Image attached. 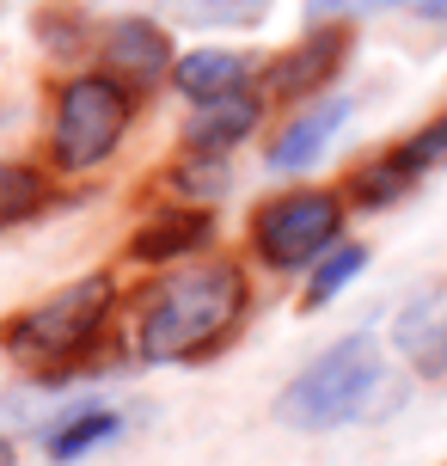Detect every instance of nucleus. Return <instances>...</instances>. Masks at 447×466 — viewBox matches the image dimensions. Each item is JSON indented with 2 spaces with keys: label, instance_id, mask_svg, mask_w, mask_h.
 Segmentation results:
<instances>
[{
  "label": "nucleus",
  "instance_id": "f257e3e1",
  "mask_svg": "<svg viewBox=\"0 0 447 466\" xmlns=\"http://www.w3.org/2000/svg\"><path fill=\"white\" fill-rule=\"evenodd\" d=\"M245 313V277L233 264L172 270L135 307V356L142 362H203L233 338Z\"/></svg>",
  "mask_w": 447,
  "mask_h": 466
},
{
  "label": "nucleus",
  "instance_id": "f03ea898",
  "mask_svg": "<svg viewBox=\"0 0 447 466\" xmlns=\"http://www.w3.org/2000/svg\"><path fill=\"white\" fill-rule=\"evenodd\" d=\"M380 387H386V356H380V344L368 331H355V338H337L331 350H319V356L288 380L283 399H276V418H283L288 430H306V436L343 430V423L374 411Z\"/></svg>",
  "mask_w": 447,
  "mask_h": 466
},
{
  "label": "nucleus",
  "instance_id": "7ed1b4c3",
  "mask_svg": "<svg viewBox=\"0 0 447 466\" xmlns=\"http://www.w3.org/2000/svg\"><path fill=\"white\" fill-rule=\"evenodd\" d=\"M111 301H117V282L111 277H80L68 289H55L49 301L25 307L19 319L6 326V356H19L25 369H55V362H74L80 350L98 338V326L111 319Z\"/></svg>",
  "mask_w": 447,
  "mask_h": 466
},
{
  "label": "nucleus",
  "instance_id": "20e7f679",
  "mask_svg": "<svg viewBox=\"0 0 447 466\" xmlns=\"http://www.w3.org/2000/svg\"><path fill=\"white\" fill-rule=\"evenodd\" d=\"M123 129H129V86L123 80H111V74L68 80L55 98V129H49L55 166H68V172L98 166L123 141Z\"/></svg>",
  "mask_w": 447,
  "mask_h": 466
},
{
  "label": "nucleus",
  "instance_id": "39448f33",
  "mask_svg": "<svg viewBox=\"0 0 447 466\" xmlns=\"http://www.w3.org/2000/svg\"><path fill=\"white\" fill-rule=\"evenodd\" d=\"M337 233H343V197L331 190H288L276 203H263L252 221L258 258L270 270H301L319 252H337Z\"/></svg>",
  "mask_w": 447,
  "mask_h": 466
},
{
  "label": "nucleus",
  "instance_id": "423d86ee",
  "mask_svg": "<svg viewBox=\"0 0 447 466\" xmlns=\"http://www.w3.org/2000/svg\"><path fill=\"white\" fill-rule=\"evenodd\" d=\"M442 160H447V116H435V123H423L417 136H404L399 147H386L380 160L362 166V172L350 178V197L368 203V209H386V203H399L404 190L417 185L423 172H435Z\"/></svg>",
  "mask_w": 447,
  "mask_h": 466
},
{
  "label": "nucleus",
  "instance_id": "0eeeda50",
  "mask_svg": "<svg viewBox=\"0 0 447 466\" xmlns=\"http://www.w3.org/2000/svg\"><path fill=\"white\" fill-rule=\"evenodd\" d=\"M343 49H350V31H343V25H319V31H306L301 44L276 62L270 93H276V98H301V93H313V86H325L331 68L343 62Z\"/></svg>",
  "mask_w": 447,
  "mask_h": 466
},
{
  "label": "nucleus",
  "instance_id": "6e6552de",
  "mask_svg": "<svg viewBox=\"0 0 447 466\" xmlns=\"http://www.w3.org/2000/svg\"><path fill=\"white\" fill-rule=\"evenodd\" d=\"M245 74H252V56H233V49H190V56H178V62H172L178 93L196 98L203 111H209V105H221V98H239Z\"/></svg>",
  "mask_w": 447,
  "mask_h": 466
},
{
  "label": "nucleus",
  "instance_id": "1a4fd4ad",
  "mask_svg": "<svg viewBox=\"0 0 447 466\" xmlns=\"http://www.w3.org/2000/svg\"><path fill=\"white\" fill-rule=\"evenodd\" d=\"M343 116H350V98H325V105L301 111L283 129V141L270 147V166H276V172H306V166L331 147V136L343 129Z\"/></svg>",
  "mask_w": 447,
  "mask_h": 466
},
{
  "label": "nucleus",
  "instance_id": "9d476101",
  "mask_svg": "<svg viewBox=\"0 0 447 466\" xmlns=\"http://www.w3.org/2000/svg\"><path fill=\"white\" fill-rule=\"evenodd\" d=\"M214 221L203 209H184V215H154L142 233H135V246L129 252L142 258V264H172V258L196 252V246H209Z\"/></svg>",
  "mask_w": 447,
  "mask_h": 466
},
{
  "label": "nucleus",
  "instance_id": "9b49d317",
  "mask_svg": "<svg viewBox=\"0 0 447 466\" xmlns=\"http://www.w3.org/2000/svg\"><path fill=\"white\" fill-rule=\"evenodd\" d=\"M258 129V98H221V105H209V111L190 123V147H203V154H221V147H233V141H245Z\"/></svg>",
  "mask_w": 447,
  "mask_h": 466
},
{
  "label": "nucleus",
  "instance_id": "f8f14e48",
  "mask_svg": "<svg viewBox=\"0 0 447 466\" xmlns=\"http://www.w3.org/2000/svg\"><path fill=\"white\" fill-rule=\"evenodd\" d=\"M111 62H117V68H135V74H160L165 62H172V44H165L160 25L123 19L117 31H111Z\"/></svg>",
  "mask_w": 447,
  "mask_h": 466
},
{
  "label": "nucleus",
  "instance_id": "ddd939ff",
  "mask_svg": "<svg viewBox=\"0 0 447 466\" xmlns=\"http://www.w3.org/2000/svg\"><path fill=\"white\" fill-rule=\"evenodd\" d=\"M49 203V178L37 166H19V160H0V228H19Z\"/></svg>",
  "mask_w": 447,
  "mask_h": 466
},
{
  "label": "nucleus",
  "instance_id": "4468645a",
  "mask_svg": "<svg viewBox=\"0 0 447 466\" xmlns=\"http://www.w3.org/2000/svg\"><path fill=\"white\" fill-rule=\"evenodd\" d=\"M111 436H117V411H80V418H68L62 430H49L44 448H49V461H80L86 448L111 442Z\"/></svg>",
  "mask_w": 447,
  "mask_h": 466
},
{
  "label": "nucleus",
  "instance_id": "2eb2a0df",
  "mask_svg": "<svg viewBox=\"0 0 447 466\" xmlns=\"http://www.w3.org/2000/svg\"><path fill=\"white\" fill-rule=\"evenodd\" d=\"M362 270H368V246H337V252H325L319 270H313V282H306V307H325L331 295H343Z\"/></svg>",
  "mask_w": 447,
  "mask_h": 466
},
{
  "label": "nucleus",
  "instance_id": "dca6fc26",
  "mask_svg": "<svg viewBox=\"0 0 447 466\" xmlns=\"http://www.w3.org/2000/svg\"><path fill=\"white\" fill-rule=\"evenodd\" d=\"M172 6L203 25H252V19H263L270 0H172Z\"/></svg>",
  "mask_w": 447,
  "mask_h": 466
},
{
  "label": "nucleus",
  "instance_id": "f3484780",
  "mask_svg": "<svg viewBox=\"0 0 447 466\" xmlns=\"http://www.w3.org/2000/svg\"><path fill=\"white\" fill-rule=\"evenodd\" d=\"M374 6H392V0H306V13L313 19H343V13H374Z\"/></svg>",
  "mask_w": 447,
  "mask_h": 466
},
{
  "label": "nucleus",
  "instance_id": "a211bd4d",
  "mask_svg": "<svg viewBox=\"0 0 447 466\" xmlns=\"http://www.w3.org/2000/svg\"><path fill=\"white\" fill-rule=\"evenodd\" d=\"M417 13H423V19H435V25H447V0H417Z\"/></svg>",
  "mask_w": 447,
  "mask_h": 466
},
{
  "label": "nucleus",
  "instance_id": "6ab92c4d",
  "mask_svg": "<svg viewBox=\"0 0 447 466\" xmlns=\"http://www.w3.org/2000/svg\"><path fill=\"white\" fill-rule=\"evenodd\" d=\"M0 466H13V442L6 436H0Z\"/></svg>",
  "mask_w": 447,
  "mask_h": 466
}]
</instances>
